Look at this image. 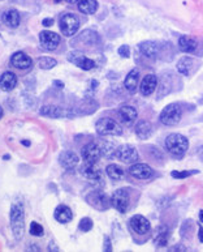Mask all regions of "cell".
Wrapping results in <instances>:
<instances>
[{"instance_id":"9","label":"cell","mask_w":203,"mask_h":252,"mask_svg":"<svg viewBox=\"0 0 203 252\" xmlns=\"http://www.w3.org/2000/svg\"><path fill=\"white\" fill-rule=\"evenodd\" d=\"M39 42H41V46L43 49L52 51V50L57 49V46L60 45V35L53 33V32L45 31L39 34Z\"/></svg>"},{"instance_id":"19","label":"cell","mask_w":203,"mask_h":252,"mask_svg":"<svg viewBox=\"0 0 203 252\" xmlns=\"http://www.w3.org/2000/svg\"><path fill=\"white\" fill-rule=\"evenodd\" d=\"M17 85V76L13 72H4L0 76V88L4 92H11L13 91Z\"/></svg>"},{"instance_id":"33","label":"cell","mask_w":203,"mask_h":252,"mask_svg":"<svg viewBox=\"0 0 203 252\" xmlns=\"http://www.w3.org/2000/svg\"><path fill=\"white\" fill-rule=\"evenodd\" d=\"M102 155L105 156V158H113L116 156V149L113 147L112 143H108V141H103V144L101 145Z\"/></svg>"},{"instance_id":"12","label":"cell","mask_w":203,"mask_h":252,"mask_svg":"<svg viewBox=\"0 0 203 252\" xmlns=\"http://www.w3.org/2000/svg\"><path fill=\"white\" fill-rule=\"evenodd\" d=\"M129 173L132 177H134L135 179H141V181H146V179H150L152 177V169L150 166L146 165V163H134L129 167Z\"/></svg>"},{"instance_id":"31","label":"cell","mask_w":203,"mask_h":252,"mask_svg":"<svg viewBox=\"0 0 203 252\" xmlns=\"http://www.w3.org/2000/svg\"><path fill=\"white\" fill-rule=\"evenodd\" d=\"M97 109H98V103L95 101L89 99V101H85L83 103H81L78 113L82 114V115H89V114L94 113Z\"/></svg>"},{"instance_id":"42","label":"cell","mask_w":203,"mask_h":252,"mask_svg":"<svg viewBox=\"0 0 203 252\" xmlns=\"http://www.w3.org/2000/svg\"><path fill=\"white\" fill-rule=\"evenodd\" d=\"M53 84L56 85L57 88H64V84L61 83V81H59V80H56V81H53Z\"/></svg>"},{"instance_id":"11","label":"cell","mask_w":203,"mask_h":252,"mask_svg":"<svg viewBox=\"0 0 203 252\" xmlns=\"http://www.w3.org/2000/svg\"><path fill=\"white\" fill-rule=\"evenodd\" d=\"M115 157L124 163H133L138 159V152L132 145H121L116 151Z\"/></svg>"},{"instance_id":"2","label":"cell","mask_w":203,"mask_h":252,"mask_svg":"<svg viewBox=\"0 0 203 252\" xmlns=\"http://www.w3.org/2000/svg\"><path fill=\"white\" fill-rule=\"evenodd\" d=\"M166 148L171 155L182 157L189 149V141L180 133H172L166 139Z\"/></svg>"},{"instance_id":"17","label":"cell","mask_w":203,"mask_h":252,"mask_svg":"<svg viewBox=\"0 0 203 252\" xmlns=\"http://www.w3.org/2000/svg\"><path fill=\"white\" fill-rule=\"evenodd\" d=\"M59 162L60 165L67 170H73L76 166L78 165L79 158L78 156L76 155L75 152L72 151H64L59 157Z\"/></svg>"},{"instance_id":"45","label":"cell","mask_w":203,"mask_h":252,"mask_svg":"<svg viewBox=\"0 0 203 252\" xmlns=\"http://www.w3.org/2000/svg\"><path fill=\"white\" fill-rule=\"evenodd\" d=\"M198 153H200L201 158H202V159H203V147H202V148H201V149H200V152H198Z\"/></svg>"},{"instance_id":"43","label":"cell","mask_w":203,"mask_h":252,"mask_svg":"<svg viewBox=\"0 0 203 252\" xmlns=\"http://www.w3.org/2000/svg\"><path fill=\"white\" fill-rule=\"evenodd\" d=\"M65 1H67V3H69V4H76V3H78L79 0H65Z\"/></svg>"},{"instance_id":"26","label":"cell","mask_w":203,"mask_h":252,"mask_svg":"<svg viewBox=\"0 0 203 252\" xmlns=\"http://www.w3.org/2000/svg\"><path fill=\"white\" fill-rule=\"evenodd\" d=\"M178 47L184 53H194L197 50V42L189 35H182L178 38Z\"/></svg>"},{"instance_id":"22","label":"cell","mask_w":203,"mask_h":252,"mask_svg":"<svg viewBox=\"0 0 203 252\" xmlns=\"http://www.w3.org/2000/svg\"><path fill=\"white\" fill-rule=\"evenodd\" d=\"M138 81H139V71L135 68V69H132L129 72L127 77H125L124 81V87L127 88V91L130 92V93H134L137 91V87H138Z\"/></svg>"},{"instance_id":"20","label":"cell","mask_w":203,"mask_h":252,"mask_svg":"<svg viewBox=\"0 0 203 252\" xmlns=\"http://www.w3.org/2000/svg\"><path fill=\"white\" fill-rule=\"evenodd\" d=\"M4 24L9 28H17L21 23V16L17 9H7L3 13Z\"/></svg>"},{"instance_id":"10","label":"cell","mask_w":203,"mask_h":252,"mask_svg":"<svg viewBox=\"0 0 203 252\" xmlns=\"http://www.w3.org/2000/svg\"><path fill=\"white\" fill-rule=\"evenodd\" d=\"M130 227L134 233H137L138 235H145V234L150 233L151 230V223L150 221L145 217V216L135 215L130 219Z\"/></svg>"},{"instance_id":"37","label":"cell","mask_w":203,"mask_h":252,"mask_svg":"<svg viewBox=\"0 0 203 252\" xmlns=\"http://www.w3.org/2000/svg\"><path fill=\"white\" fill-rule=\"evenodd\" d=\"M117 53H119V55H120L121 58L128 59V58L130 57V47H129L128 45L120 46V47H119V50H117Z\"/></svg>"},{"instance_id":"7","label":"cell","mask_w":203,"mask_h":252,"mask_svg":"<svg viewBox=\"0 0 203 252\" xmlns=\"http://www.w3.org/2000/svg\"><path fill=\"white\" fill-rule=\"evenodd\" d=\"M86 201L97 211H107L111 204V200L102 191H93L86 196Z\"/></svg>"},{"instance_id":"28","label":"cell","mask_w":203,"mask_h":252,"mask_svg":"<svg viewBox=\"0 0 203 252\" xmlns=\"http://www.w3.org/2000/svg\"><path fill=\"white\" fill-rule=\"evenodd\" d=\"M193 64H194V59L193 58H189V57H184L181 58L178 63H177V71L182 73V75L188 76L190 73L193 68Z\"/></svg>"},{"instance_id":"8","label":"cell","mask_w":203,"mask_h":252,"mask_svg":"<svg viewBox=\"0 0 203 252\" xmlns=\"http://www.w3.org/2000/svg\"><path fill=\"white\" fill-rule=\"evenodd\" d=\"M101 156V145H98L97 143H89L82 148V158L85 163H97Z\"/></svg>"},{"instance_id":"32","label":"cell","mask_w":203,"mask_h":252,"mask_svg":"<svg viewBox=\"0 0 203 252\" xmlns=\"http://www.w3.org/2000/svg\"><path fill=\"white\" fill-rule=\"evenodd\" d=\"M56 64H57V62L55 61L53 58H50V57L38 58V65H39V68H41V69H45V71H47V69H51V68L55 67Z\"/></svg>"},{"instance_id":"21","label":"cell","mask_w":203,"mask_h":252,"mask_svg":"<svg viewBox=\"0 0 203 252\" xmlns=\"http://www.w3.org/2000/svg\"><path fill=\"white\" fill-rule=\"evenodd\" d=\"M53 217L57 222L60 223H68L71 222L73 219V213H72L71 208L67 207V205H59L55 209V213H53Z\"/></svg>"},{"instance_id":"4","label":"cell","mask_w":203,"mask_h":252,"mask_svg":"<svg viewBox=\"0 0 203 252\" xmlns=\"http://www.w3.org/2000/svg\"><path fill=\"white\" fill-rule=\"evenodd\" d=\"M181 117H182V110H181L180 105L171 103L163 109L162 114H160V122H162V125L173 127L181 121Z\"/></svg>"},{"instance_id":"48","label":"cell","mask_w":203,"mask_h":252,"mask_svg":"<svg viewBox=\"0 0 203 252\" xmlns=\"http://www.w3.org/2000/svg\"><path fill=\"white\" fill-rule=\"evenodd\" d=\"M55 1H56V3H60L61 0H55Z\"/></svg>"},{"instance_id":"35","label":"cell","mask_w":203,"mask_h":252,"mask_svg":"<svg viewBox=\"0 0 203 252\" xmlns=\"http://www.w3.org/2000/svg\"><path fill=\"white\" fill-rule=\"evenodd\" d=\"M93 221H91L89 217H83L81 221H79V225H78V229L81 230V231H83V233H87V231H90L91 229H93Z\"/></svg>"},{"instance_id":"23","label":"cell","mask_w":203,"mask_h":252,"mask_svg":"<svg viewBox=\"0 0 203 252\" xmlns=\"http://www.w3.org/2000/svg\"><path fill=\"white\" fill-rule=\"evenodd\" d=\"M65 114H67V111L59 106L46 105L41 109V115L47 118H63L65 117Z\"/></svg>"},{"instance_id":"3","label":"cell","mask_w":203,"mask_h":252,"mask_svg":"<svg viewBox=\"0 0 203 252\" xmlns=\"http://www.w3.org/2000/svg\"><path fill=\"white\" fill-rule=\"evenodd\" d=\"M95 129L101 136H120L123 127L111 118H102L97 122Z\"/></svg>"},{"instance_id":"39","label":"cell","mask_w":203,"mask_h":252,"mask_svg":"<svg viewBox=\"0 0 203 252\" xmlns=\"http://www.w3.org/2000/svg\"><path fill=\"white\" fill-rule=\"evenodd\" d=\"M43 24V27H52L53 25V20L52 19H45L42 21Z\"/></svg>"},{"instance_id":"47","label":"cell","mask_w":203,"mask_h":252,"mask_svg":"<svg viewBox=\"0 0 203 252\" xmlns=\"http://www.w3.org/2000/svg\"><path fill=\"white\" fill-rule=\"evenodd\" d=\"M3 118V109H1V106H0V119Z\"/></svg>"},{"instance_id":"13","label":"cell","mask_w":203,"mask_h":252,"mask_svg":"<svg viewBox=\"0 0 203 252\" xmlns=\"http://www.w3.org/2000/svg\"><path fill=\"white\" fill-rule=\"evenodd\" d=\"M119 119H120L121 125L130 127L134 125V122L137 121V110L133 106H123L119 109Z\"/></svg>"},{"instance_id":"1","label":"cell","mask_w":203,"mask_h":252,"mask_svg":"<svg viewBox=\"0 0 203 252\" xmlns=\"http://www.w3.org/2000/svg\"><path fill=\"white\" fill-rule=\"evenodd\" d=\"M11 227L13 237L20 241L24 237V229H25V212H24V205L20 201L12 204Z\"/></svg>"},{"instance_id":"36","label":"cell","mask_w":203,"mask_h":252,"mask_svg":"<svg viewBox=\"0 0 203 252\" xmlns=\"http://www.w3.org/2000/svg\"><path fill=\"white\" fill-rule=\"evenodd\" d=\"M30 234L34 237H42L45 234V229L42 227V225H39L38 222H31L30 223Z\"/></svg>"},{"instance_id":"46","label":"cell","mask_w":203,"mask_h":252,"mask_svg":"<svg viewBox=\"0 0 203 252\" xmlns=\"http://www.w3.org/2000/svg\"><path fill=\"white\" fill-rule=\"evenodd\" d=\"M23 145H27V147H29V145H30V141H24L23 140Z\"/></svg>"},{"instance_id":"25","label":"cell","mask_w":203,"mask_h":252,"mask_svg":"<svg viewBox=\"0 0 203 252\" xmlns=\"http://www.w3.org/2000/svg\"><path fill=\"white\" fill-rule=\"evenodd\" d=\"M151 132H152V127H151L150 122L147 121H139L137 125H135V133L141 140H146L151 136Z\"/></svg>"},{"instance_id":"6","label":"cell","mask_w":203,"mask_h":252,"mask_svg":"<svg viewBox=\"0 0 203 252\" xmlns=\"http://www.w3.org/2000/svg\"><path fill=\"white\" fill-rule=\"evenodd\" d=\"M111 204L117 212L125 213L128 211L129 205H130V196H129L128 191L121 189L113 192L112 197H111Z\"/></svg>"},{"instance_id":"18","label":"cell","mask_w":203,"mask_h":252,"mask_svg":"<svg viewBox=\"0 0 203 252\" xmlns=\"http://www.w3.org/2000/svg\"><path fill=\"white\" fill-rule=\"evenodd\" d=\"M81 174L87 181L99 182L102 179V171L97 163H85V166L81 169Z\"/></svg>"},{"instance_id":"34","label":"cell","mask_w":203,"mask_h":252,"mask_svg":"<svg viewBox=\"0 0 203 252\" xmlns=\"http://www.w3.org/2000/svg\"><path fill=\"white\" fill-rule=\"evenodd\" d=\"M198 173H200L198 170H189V171H172L171 175H172L173 178H176V179H185V178L192 177V175H196V174Z\"/></svg>"},{"instance_id":"27","label":"cell","mask_w":203,"mask_h":252,"mask_svg":"<svg viewBox=\"0 0 203 252\" xmlns=\"http://www.w3.org/2000/svg\"><path fill=\"white\" fill-rule=\"evenodd\" d=\"M77 5H78V11H81L85 15H94L98 9L97 0H79Z\"/></svg>"},{"instance_id":"30","label":"cell","mask_w":203,"mask_h":252,"mask_svg":"<svg viewBox=\"0 0 203 252\" xmlns=\"http://www.w3.org/2000/svg\"><path fill=\"white\" fill-rule=\"evenodd\" d=\"M167 239H168V229L166 226H160L158 230V234L155 237V245L158 247H164L167 245Z\"/></svg>"},{"instance_id":"15","label":"cell","mask_w":203,"mask_h":252,"mask_svg":"<svg viewBox=\"0 0 203 252\" xmlns=\"http://www.w3.org/2000/svg\"><path fill=\"white\" fill-rule=\"evenodd\" d=\"M68 59H69L73 64H76L78 68L83 69V71H90V69H93V68L95 67L94 61H91V59L86 58L85 55H82V54L72 53L71 55L68 57Z\"/></svg>"},{"instance_id":"38","label":"cell","mask_w":203,"mask_h":252,"mask_svg":"<svg viewBox=\"0 0 203 252\" xmlns=\"http://www.w3.org/2000/svg\"><path fill=\"white\" fill-rule=\"evenodd\" d=\"M103 251H112V245H111V239L109 237L104 238V246H103Z\"/></svg>"},{"instance_id":"40","label":"cell","mask_w":203,"mask_h":252,"mask_svg":"<svg viewBox=\"0 0 203 252\" xmlns=\"http://www.w3.org/2000/svg\"><path fill=\"white\" fill-rule=\"evenodd\" d=\"M198 238H200L201 243H203V227L202 226H200V227H198Z\"/></svg>"},{"instance_id":"44","label":"cell","mask_w":203,"mask_h":252,"mask_svg":"<svg viewBox=\"0 0 203 252\" xmlns=\"http://www.w3.org/2000/svg\"><path fill=\"white\" fill-rule=\"evenodd\" d=\"M200 221L203 223V211L200 212Z\"/></svg>"},{"instance_id":"29","label":"cell","mask_w":203,"mask_h":252,"mask_svg":"<svg viewBox=\"0 0 203 252\" xmlns=\"http://www.w3.org/2000/svg\"><path fill=\"white\" fill-rule=\"evenodd\" d=\"M105 173H107V175H108L111 179H113V181H120V179H123V177H124V170H123V167H120L119 165H115V163L107 166Z\"/></svg>"},{"instance_id":"14","label":"cell","mask_w":203,"mask_h":252,"mask_svg":"<svg viewBox=\"0 0 203 252\" xmlns=\"http://www.w3.org/2000/svg\"><path fill=\"white\" fill-rule=\"evenodd\" d=\"M11 64L17 69H27L33 65V59L23 51H17L11 57Z\"/></svg>"},{"instance_id":"16","label":"cell","mask_w":203,"mask_h":252,"mask_svg":"<svg viewBox=\"0 0 203 252\" xmlns=\"http://www.w3.org/2000/svg\"><path fill=\"white\" fill-rule=\"evenodd\" d=\"M158 87V79L155 75H147L142 80V83L139 85V92L142 95H150L152 94Z\"/></svg>"},{"instance_id":"41","label":"cell","mask_w":203,"mask_h":252,"mask_svg":"<svg viewBox=\"0 0 203 252\" xmlns=\"http://www.w3.org/2000/svg\"><path fill=\"white\" fill-rule=\"evenodd\" d=\"M176 250H180V251H186V249H185L184 246H175V247H172V249H171V251H176Z\"/></svg>"},{"instance_id":"24","label":"cell","mask_w":203,"mask_h":252,"mask_svg":"<svg viewBox=\"0 0 203 252\" xmlns=\"http://www.w3.org/2000/svg\"><path fill=\"white\" fill-rule=\"evenodd\" d=\"M139 50H141L142 55H145L146 58H150V59L156 58V55H158L159 53L158 45H156L155 42H151V41L142 42V43L139 45Z\"/></svg>"},{"instance_id":"5","label":"cell","mask_w":203,"mask_h":252,"mask_svg":"<svg viewBox=\"0 0 203 252\" xmlns=\"http://www.w3.org/2000/svg\"><path fill=\"white\" fill-rule=\"evenodd\" d=\"M61 33L64 34L65 37H72L75 35L79 29V20L78 17L73 13H65L61 16L60 23H59Z\"/></svg>"}]
</instances>
